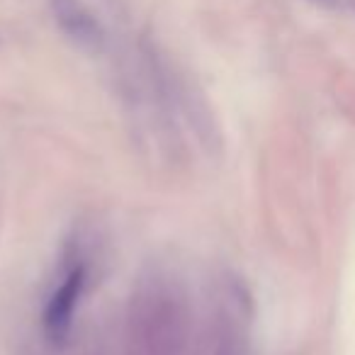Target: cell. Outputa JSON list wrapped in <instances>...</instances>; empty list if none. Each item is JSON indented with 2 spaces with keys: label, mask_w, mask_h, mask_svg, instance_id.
Returning a JSON list of instances; mask_svg holds the SVG:
<instances>
[{
  "label": "cell",
  "mask_w": 355,
  "mask_h": 355,
  "mask_svg": "<svg viewBox=\"0 0 355 355\" xmlns=\"http://www.w3.org/2000/svg\"><path fill=\"white\" fill-rule=\"evenodd\" d=\"M54 20L59 22L61 32L83 49H100L103 30L93 12L83 6V0H49Z\"/></svg>",
  "instance_id": "obj_3"
},
{
  "label": "cell",
  "mask_w": 355,
  "mask_h": 355,
  "mask_svg": "<svg viewBox=\"0 0 355 355\" xmlns=\"http://www.w3.org/2000/svg\"><path fill=\"white\" fill-rule=\"evenodd\" d=\"M214 355H243L241 338H239V331L234 326L219 331V338L214 343Z\"/></svg>",
  "instance_id": "obj_4"
},
{
  "label": "cell",
  "mask_w": 355,
  "mask_h": 355,
  "mask_svg": "<svg viewBox=\"0 0 355 355\" xmlns=\"http://www.w3.org/2000/svg\"><path fill=\"white\" fill-rule=\"evenodd\" d=\"M188 309L168 285L141 287L129 309V355H185Z\"/></svg>",
  "instance_id": "obj_1"
},
{
  "label": "cell",
  "mask_w": 355,
  "mask_h": 355,
  "mask_svg": "<svg viewBox=\"0 0 355 355\" xmlns=\"http://www.w3.org/2000/svg\"><path fill=\"white\" fill-rule=\"evenodd\" d=\"M85 290V270L80 266L71 268L61 285L51 292L44 306V334L51 343H64L73 329L76 311Z\"/></svg>",
  "instance_id": "obj_2"
}]
</instances>
